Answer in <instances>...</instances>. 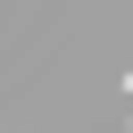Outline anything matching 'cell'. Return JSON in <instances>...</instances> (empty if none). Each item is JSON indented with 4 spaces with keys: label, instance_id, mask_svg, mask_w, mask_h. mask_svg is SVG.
Returning a JSON list of instances; mask_svg holds the SVG:
<instances>
[{
    "label": "cell",
    "instance_id": "6da1fadb",
    "mask_svg": "<svg viewBox=\"0 0 133 133\" xmlns=\"http://www.w3.org/2000/svg\"><path fill=\"white\" fill-rule=\"evenodd\" d=\"M125 91H133V66H125Z\"/></svg>",
    "mask_w": 133,
    "mask_h": 133
}]
</instances>
